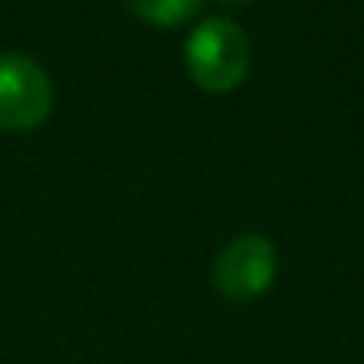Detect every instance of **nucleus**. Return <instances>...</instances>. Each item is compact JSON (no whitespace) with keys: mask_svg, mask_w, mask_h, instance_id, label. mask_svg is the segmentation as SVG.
Returning a JSON list of instances; mask_svg holds the SVG:
<instances>
[{"mask_svg":"<svg viewBox=\"0 0 364 364\" xmlns=\"http://www.w3.org/2000/svg\"><path fill=\"white\" fill-rule=\"evenodd\" d=\"M202 4L205 0H124V7L138 21L156 25V28H173V25L191 21L202 11Z\"/></svg>","mask_w":364,"mask_h":364,"instance_id":"4","label":"nucleus"},{"mask_svg":"<svg viewBox=\"0 0 364 364\" xmlns=\"http://www.w3.org/2000/svg\"><path fill=\"white\" fill-rule=\"evenodd\" d=\"M227 4H244V0H227Z\"/></svg>","mask_w":364,"mask_h":364,"instance_id":"5","label":"nucleus"},{"mask_svg":"<svg viewBox=\"0 0 364 364\" xmlns=\"http://www.w3.org/2000/svg\"><path fill=\"white\" fill-rule=\"evenodd\" d=\"M276 276H279V251L265 234H237L216 251L209 269L213 290L234 304L258 301Z\"/></svg>","mask_w":364,"mask_h":364,"instance_id":"2","label":"nucleus"},{"mask_svg":"<svg viewBox=\"0 0 364 364\" xmlns=\"http://www.w3.org/2000/svg\"><path fill=\"white\" fill-rule=\"evenodd\" d=\"M53 110V82L46 68L25 53H0V127L36 131Z\"/></svg>","mask_w":364,"mask_h":364,"instance_id":"3","label":"nucleus"},{"mask_svg":"<svg viewBox=\"0 0 364 364\" xmlns=\"http://www.w3.org/2000/svg\"><path fill=\"white\" fill-rule=\"evenodd\" d=\"M184 68L202 92H234L251 71V39L244 25L227 14L202 18L184 39Z\"/></svg>","mask_w":364,"mask_h":364,"instance_id":"1","label":"nucleus"}]
</instances>
